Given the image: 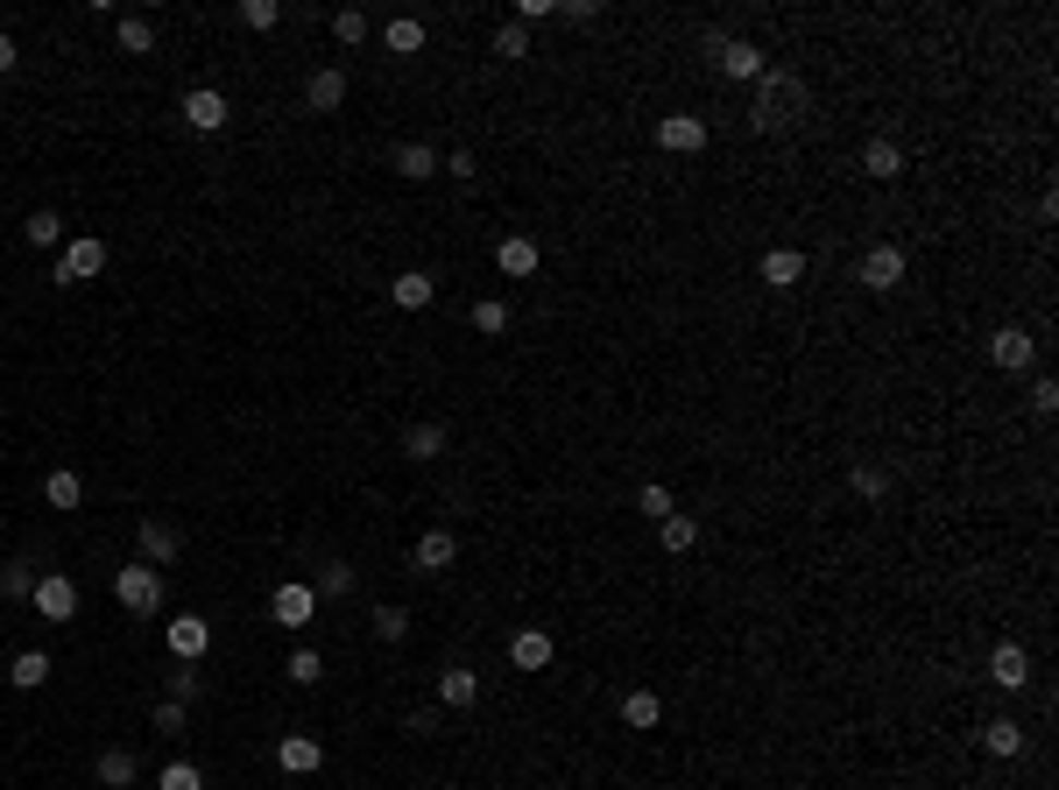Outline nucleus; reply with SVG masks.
<instances>
[{
  "instance_id": "f257e3e1",
  "label": "nucleus",
  "mask_w": 1059,
  "mask_h": 790,
  "mask_svg": "<svg viewBox=\"0 0 1059 790\" xmlns=\"http://www.w3.org/2000/svg\"><path fill=\"white\" fill-rule=\"evenodd\" d=\"M798 113H805V85H798L784 64H763V78H756V99H749V121L763 127V134H778V127H792Z\"/></svg>"
},
{
  "instance_id": "f03ea898",
  "label": "nucleus",
  "mask_w": 1059,
  "mask_h": 790,
  "mask_svg": "<svg viewBox=\"0 0 1059 790\" xmlns=\"http://www.w3.org/2000/svg\"><path fill=\"white\" fill-rule=\"evenodd\" d=\"M113 600H121L128 615H156L163 607V572L156 564H121V572H113Z\"/></svg>"
},
{
  "instance_id": "7ed1b4c3",
  "label": "nucleus",
  "mask_w": 1059,
  "mask_h": 790,
  "mask_svg": "<svg viewBox=\"0 0 1059 790\" xmlns=\"http://www.w3.org/2000/svg\"><path fill=\"white\" fill-rule=\"evenodd\" d=\"M707 50H713V64H721V78H742V85H756V78H763V50H756V42H742V36H721V28H707Z\"/></svg>"
},
{
  "instance_id": "20e7f679",
  "label": "nucleus",
  "mask_w": 1059,
  "mask_h": 790,
  "mask_svg": "<svg viewBox=\"0 0 1059 790\" xmlns=\"http://www.w3.org/2000/svg\"><path fill=\"white\" fill-rule=\"evenodd\" d=\"M107 276V241H93V233H79V241H64V262H57V282H93Z\"/></svg>"
},
{
  "instance_id": "39448f33",
  "label": "nucleus",
  "mask_w": 1059,
  "mask_h": 790,
  "mask_svg": "<svg viewBox=\"0 0 1059 790\" xmlns=\"http://www.w3.org/2000/svg\"><path fill=\"white\" fill-rule=\"evenodd\" d=\"M28 600H36L43 621H71V615H79V586H71L64 572H36V593H28Z\"/></svg>"
},
{
  "instance_id": "423d86ee",
  "label": "nucleus",
  "mask_w": 1059,
  "mask_h": 790,
  "mask_svg": "<svg viewBox=\"0 0 1059 790\" xmlns=\"http://www.w3.org/2000/svg\"><path fill=\"white\" fill-rule=\"evenodd\" d=\"M268 615H276L282 629H311V615H318V593L297 586V579H282V586L268 593Z\"/></svg>"
},
{
  "instance_id": "0eeeda50",
  "label": "nucleus",
  "mask_w": 1059,
  "mask_h": 790,
  "mask_svg": "<svg viewBox=\"0 0 1059 790\" xmlns=\"http://www.w3.org/2000/svg\"><path fill=\"white\" fill-rule=\"evenodd\" d=\"M898 282H904V247L876 241L869 255H862V290H898Z\"/></svg>"
},
{
  "instance_id": "6e6552de",
  "label": "nucleus",
  "mask_w": 1059,
  "mask_h": 790,
  "mask_svg": "<svg viewBox=\"0 0 1059 790\" xmlns=\"http://www.w3.org/2000/svg\"><path fill=\"white\" fill-rule=\"evenodd\" d=\"M658 148H671V156H699V148H707V121H699V113H664V121H658Z\"/></svg>"
},
{
  "instance_id": "1a4fd4ad",
  "label": "nucleus",
  "mask_w": 1059,
  "mask_h": 790,
  "mask_svg": "<svg viewBox=\"0 0 1059 790\" xmlns=\"http://www.w3.org/2000/svg\"><path fill=\"white\" fill-rule=\"evenodd\" d=\"M184 127L219 134V127H227V93H219V85H198V93H184Z\"/></svg>"
},
{
  "instance_id": "9d476101",
  "label": "nucleus",
  "mask_w": 1059,
  "mask_h": 790,
  "mask_svg": "<svg viewBox=\"0 0 1059 790\" xmlns=\"http://www.w3.org/2000/svg\"><path fill=\"white\" fill-rule=\"evenodd\" d=\"M1032 332H1018V325H1003V332H989V361L1003 367V375H1018V367H1032Z\"/></svg>"
},
{
  "instance_id": "9b49d317",
  "label": "nucleus",
  "mask_w": 1059,
  "mask_h": 790,
  "mask_svg": "<svg viewBox=\"0 0 1059 790\" xmlns=\"http://www.w3.org/2000/svg\"><path fill=\"white\" fill-rule=\"evenodd\" d=\"M205 649H213V629H205L198 615H177V621H170V657H177V664H198Z\"/></svg>"
},
{
  "instance_id": "f8f14e48",
  "label": "nucleus",
  "mask_w": 1059,
  "mask_h": 790,
  "mask_svg": "<svg viewBox=\"0 0 1059 790\" xmlns=\"http://www.w3.org/2000/svg\"><path fill=\"white\" fill-rule=\"evenodd\" d=\"M989 684H1003V692H1024V684H1032V657H1024L1018 643H996V657H989Z\"/></svg>"
},
{
  "instance_id": "ddd939ff",
  "label": "nucleus",
  "mask_w": 1059,
  "mask_h": 790,
  "mask_svg": "<svg viewBox=\"0 0 1059 790\" xmlns=\"http://www.w3.org/2000/svg\"><path fill=\"white\" fill-rule=\"evenodd\" d=\"M339 99H347V71H339V64L311 71V85H304V107H311V113H339Z\"/></svg>"
},
{
  "instance_id": "4468645a",
  "label": "nucleus",
  "mask_w": 1059,
  "mask_h": 790,
  "mask_svg": "<svg viewBox=\"0 0 1059 790\" xmlns=\"http://www.w3.org/2000/svg\"><path fill=\"white\" fill-rule=\"evenodd\" d=\"M318 763H325V749H318L311 734H282V741H276V769H290V777H311Z\"/></svg>"
},
{
  "instance_id": "2eb2a0df",
  "label": "nucleus",
  "mask_w": 1059,
  "mask_h": 790,
  "mask_svg": "<svg viewBox=\"0 0 1059 790\" xmlns=\"http://www.w3.org/2000/svg\"><path fill=\"white\" fill-rule=\"evenodd\" d=\"M495 268H502V276H537V241H530V233H502V241H495Z\"/></svg>"
},
{
  "instance_id": "dca6fc26",
  "label": "nucleus",
  "mask_w": 1059,
  "mask_h": 790,
  "mask_svg": "<svg viewBox=\"0 0 1059 790\" xmlns=\"http://www.w3.org/2000/svg\"><path fill=\"white\" fill-rule=\"evenodd\" d=\"M862 177H876V184H890V177H904V148L890 142V134H876V142L862 148Z\"/></svg>"
},
{
  "instance_id": "f3484780",
  "label": "nucleus",
  "mask_w": 1059,
  "mask_h": 790,
  "mask_svg": "<svg viewBox=\"0 0 1059 790\" xmlns=\"http://www.w3.org/2000/svg\"><path fill=\"white\" fill-rule=\"evenodd\" d=\"M177 550H184V536L163 523V515H142V558H148V564H170Z\"/></svg>"
},
{
  "instance_id": "a211bd4d",
  "label": "nucleus",
  "mask_w": 1059,
  "mask_h": 790,
  "mask_svg": "<svg viewBox=\"0 0 1059 790\" xmlns=\"http://www.w3.org/2000/svg\"><path fill=\"white\" fill-rule=\"evenodd\" d=\"M453 558H459L453 530H424V536H417V572H453Z\"/></svg>"
},
{
  "instance_id": "6ab92c4d",
  "label": "nucleus",
  "mask_w": 1059,
  "mask_h": 790,
  "mask_svg": "<svg viewBox=\"0 0 1059 790\" xmlns=\"http://www.w3.org/2000/svg\"><path fill=\"white\" fill-rule=\"evenodd\" d=\"M473 698H481V678H473V670H467V664H453V670H445V678H438V706H453V713H467V706H473Z\"/></svg>"
},
{
  "instance_id": "aec40b11",
  "label": "nucleus",
  "mask_w": 1059,
  "mask_h": 790,
  "mask_svg": "<svg viewBox=\"0 0 1059 790\" xmlns=\"http://www.w3.org/2000/svg\"><path fill=\"white\" fill-rule=\"evenodd\" d=\"M509 664H516V670H544V664H551V635H544V629H516V635H509Z\"/></svg>"
},
{
  "instance_id": "412c9836",
  "label": "nucleus",
  "mask_w": 1059,
  "mask_h": 790,
  "mask_svg": "<svg viewBox=\"0 0 1059 790\" xmlns=\"http://www.w3.org/2000/svg\"><path fill=\"white\" fill-rule=\"evenodd\" d=\"M389 296H396V311H424L431 296H438V282H431L424 268H402V276L389 282Z\"/></svg>"
},
{
  "instance_id": "4be33fe9",
  "label": "nucleus",
  "mask_w": 1059,
  "mask_h": 790,
  "mask_svg": "<svg viewBox=\"0 0 1059 790\" xmlns=\"http://www.w3.org/2000/svg\"><path fill=\"white\" fill-rule=\"evenodd\" d=\"M382 42H389V57H417L424 50V22H417V14H389V22H382Z\"/></svg>"
},
{
  "instance_id": "5701e85b",
  "label": "nucleus",
  "mask_w": 1059,
  "mask_h": 790,
  "mask_svg": "<svg viewBox=\"0 0 1059 790\" xmlns=\"http://www.w3.org/2000/svg\"><path fill=\"white\" fill-rule=\"evenodd\" d=\"M763 282H770V290L805 282V255H798V247H770V255H763Z\"/></svg>"
},
{
  "instance_id": "b1692460",
  "label": "nucleus",
  "mask_w": 1059,
  "mask_h": 790,
  "mask_svg": "<svg viewBox=\"0 0 1059 790\" xmlns=\"http://www.w3.org/2000/svg\"><path fill=\"white\" fill-rule=\"evenodd\" d=\"M396 177H410V184L438 177V148H431V142H402L396 148Z\"/></svg>"
},
{
  "instance_id": "393cba45",
  "label": "nucleus",
  "mask_w": 1059,
  "mask_h": 790,
  "mask_svg": "<svg viewBox=\"0 0 1059 790\" xmlns=\"http://www.w3.org/2000/svg\"><path fill=\"white\" fill-rule=\"evenodd\" d=\"M438 452H445V424H410V430H402V459H417V466H431Z\"/></svg>"
},
{
  "instance_id": "a878e982",
  "label": "nucleus",
  "mask_w": 1059,
  "mask_h": 790,
  "mask_svg": "<svg viewBox=\"0 0 1059 790\" xmlns=\"http://www.w3.org/2000/svg\"><path fill=\"white\" fill-rule=\"evenodd\" d=\"M8 684L14 692H43V684H50V657H43V649H22V657L8 664Z\"/></svg>"
},
{
  "instance_id": "bb28decb",
  "label": "nucleus",
  "mask_w": 1059,
  "mask_h": 790,
  "mask_svg": "<svg viewBox=\"0 0 1059 790\" xmlns=\"http://www.w3.org/2000/svg\"><path fill=\"white\" fill-rule=\"evenodd\" d=\"M93 777L107 783V790H128L134 777H142V763H134L128 749H107V755H99V763H93Z\"/></svg>"
},
{
  "instance_id": "cd10ccee",
  "label": "nucleus",
  "mask_w": 1059,
  "mask_h": 790,
  "mask_svg": "<svg viewBox=\"0 0 1059 790\" xmlns=\"http://www.w3.org/2000/svg\"><path fill=\"white\" fill-rule=\"evenodd\" d=\"M43 501H50V509H79V501H85V481L71 466H57L50 481H43Z\"/></svg>"
},
{
  "instance_id": "c85d7f7f",
  "label": "nucleus",
  "mask_w": 1059,
  "mask_h": 790,
  "mask_svg": "<svg viewBox=\"0 0 1059 790\" xmlns=\"http://www.w3.org/2000/svg\"><path fill=\"white\" fill-rule=\"evenodd\" d=\"M622 720L636 727V734H650V727L664 720V706H658V692H622Z\"/></svg>"
},
{
  "instance_id": "c756f323",
  "label": "nucleus",
  "mask_w": 1059,
  "mask_h": 790,
  "mask_svg": "<svg viewBox=\"0 0 1059 790\" xmlns=\"http://www.w3.org/2000/svg\"><path fill=\"white\" fill-rule=\"evenodd\" d=\"M113 42H121L128 57H148V50H156V28H148L142 14H121V22H113Z\"/></svg>"
},
{
  "instance_id": "7c9ffc66",
  "label": "nucleus",
  "mask_w": 1059,
  "mask_h": 790,
  "mask_svg": "<svg viewBox=\"0 0 1059 790\" xmlns=\"http://www.w3.org/2000/svg\"><path fill=\"white\" fill-rule=\"evenodd\" d=\"M22 241H28V247H57V241H64V219H57L50 205H43V212H28V219H22Z\"/></svg>"
},
{
  "instance_id": "2f4dec72",
  "label": "nucleus",
  "mask_w": 1059,
  "mask_h": 790,
  "mask_svg": "<svg viewBox=\"0 0 1059 790\" xmlns=\"http://www.w3.org/2000/svg\"><path fill=\"white\" fill-rule=\"evenodd\" d=\"M982 749L989 755H1024V727L1018 720H989L982 727Z\"/></svg>"
},
{
  "instance_id": "473e14b6",
  "label": "nucleus",
  "mask_w": 1059,
  "mask_h": 790,
  "mask_svg": "<svg viewBox=\"0 0 1059 790\" xmlns=\"http://www.w3.org/2000/svg\"><path fill=\"white\" fill-rule=\"evenodd\" d=\"M658 536H664V550H671V558H685V550L699 544V523H693V515H664V523H658Z\"/></svg>"
},
{
  "instance_id": "72a5a7b5",
  "label": "nucleus",
  "mask_w": 1059,
  "mask_h": 790,
  "mask_svg": "<svg viewBox=\"0 0 1059 790\" xmlns=\"http://www.w3.org/2000/svg\"><path fill=\"white\" fill-rule=\"evenodd\" d=\"M473 332H509V304H502V296H481V304H473Z\"/></svg>"
},
{
  "instance_id": "f704fd0d",
  "label": "nucleus",
  "mask_w": 1059,
  "mask_h": 790,
  "mask_svg": "<svg viewBox=\"0 0 1059 790\" xmlns=\"http://www.w3.org/2000/svg\"><path fill=\"white\" fill-rule=\"evenodd\" d=\"M847 487H855L862 501H883L890 495V473L883 466H855V473H847Z\"/></svg>"
},
{
  "instance_id": "c9c22d12",
  "label": "nucleus",
  "mask_w": 1059,
  "mask_h": 790,
  "mask_svg": "<svg viewBox=\"0 0 1059 790\" xmlns=\"http://www.w3.org/2000/svg\"><path fill=\"white\" fill-rule=\"evenodd\" d=\"M375 643H402V635H410V615H402V607H375Z\"/></svg>"
},
{
  "instance_id": "e433bc0d",
  "label": "nucleus",
  "mask_w": 1059,
  "mask_h": 790,
  "mask_svg": "<svg viewBox=\"0 0 1059 790\" xmlns=\"http://www.w3.org/2000/svg\"><path fill=\"white\" fill-rule=\"evenodd\" d=\"M495 57H509V64H516V57H530V28L524 22H502L495 28Z\"/></svg>"
},
{
  "instance_id": "4c0bfd02",
  "label": "nucleus",
  "mask_w": 1059,
  "mask_h": 790,
  "mask_svg": "<svg viewBox=\"0 0 1059 790\" xmlns=\"http://www.w3.org/2000/svg\"><path fill=\"white\" fill-rule=\"evenodd\" d=\"M0 593H8V600H28V593H36V564H0Z\"/></svg>"
},
{
  "instance_id": "58836bf2",
  "label": "nucleus",
  "mask_w": 1059,
  "mask_h": 790,
  "mask_svg": "<svg viewBox=\"0 0 1059 790\" xmlns=\"http://www.w3.org/2000/svg\"><path fill=\"white\" fill-rule=\"evenodd\" d=\"M636 509H643L650 523H664V515H678V501H671V487H658V481H650L643 495H636Z\"/></svg>"
},
{
  "instance_id": "ea45409f",
  "label": "nucleus",
  "mask_w": 1059,
  "mask_h": 790,
  "mask_svg": "<svg viewBox=\"0 0 1059 790\" xmlns=\"http://www.w3.org/2000/svg\"><path fill=\"white\" fill-rule=\"evenodd\" d=\"M282 678H290V684H318V678H325V657H318V649H297Z\"/></svg>"
},
{
  "instance_id": "a19ab883",
  "label": "nucleus",
  "mask_w": 1059,
  "mask_h": 790,
  "mask_svg": "<svg viewBox=\"0 0 1059 790\" xmlns=\"http://www.w3.org/2000/svg\"><path fill=\"white\" fill-rule=\"evenodd\" d=\"M333 36H339V42L353 50V42L368 36V14H361V8H339V14H333Z\"/></svg>"
},
{
  "instance_id": "79ce46f5",
  "label": "nucleus",
  "mask_w": 1059,
  "mask_h": 790,
  "mask_svg": "<svg viewBox=\"0 0 1059 790\" xmlns=\"http://www.w3.org/2000/svg\"><path fill=\"white\" fill-rule=\"evenodd\" d=\"M156 790H205V777H198L191 763H170V769L156 777Z\"/></svg>"
},
{
  "instance_id": "37998d69",
  "label": "nucleus",
  "mask_w": 1059,
  "mask_h": 790,
  "mask_svg": "<svg viewBox=\"0 0 1059 790\" xmlns=\"http://www.w3.org/2000/svg\"><path fill=\"white\" fill-rule=\"evenodd\" d=\"M241 22H248V28H276L282 8H276V0H241Z\"/></svg>"
},
{
  "instance_id": "c03bdc74",
  "label": "nucleus",
  "mask_w": 1059,
  "mask_h": 790,
  "mask_svg": "<svg viewBox=\"0 0 1059 790\" xmlns=\"http://www.w3.org/2000/svg\"><path fill=\"white\" fill-rule=\"evenodd\" d=\"M311 593H353V564H325Z\"/></svg>"
},
{
  "instance_id": "a18cd8bd",
  "label": "nucleus",
  "mask_w": 1059,
  "mask_h": 790,
  "mask_svg": "<svg viewBox=\"0 0 1059 790\" xmlns=\"http://www.w3.org/2000/svg\"><path fill=\"white\" fill-rule=\"evenodd\" d=\"M1032 410H1038V416H1052V410H1059V381H1052V375H1038V389H1032Z\"/></svg>"
},
{
  "instance_id": "49530a36",
  "label": "nucleus",
  "mask_w": 1059,
  "mask_h": 790,
  "mask_svg": "<svg viewBox=\"0 0 1059 790\" xmlns=\"http://www.w3.org/2000/svg\"><path fill=\"white\" fill-rule=\"evenodd\" d=\"M156 727H163V734H177V727H184V698H163V706H156Z\"/></svg>"
},
{
  "instance_id": "de8ad7c7",
  "label": "nucleus",
  "mask_w": 1059,
  "mask_h": 790,
  "mask_svg": "<svg viewBox=\"0 0 1059 790\" xmlns=\"http://www.w3.org/2000/svg\"><path fill=\"white\" fill-rule=\"evenodd\" d=\"M551 8H558L565 22H593V14H601V8H593V0H551Z\"/></svg>"
},
{
  "instance_id": "09e8293b",
  "label": "nucleus",
  "mask_w": 1059,
  "mask_h": 790,
  "mask_svg": "<svg viewBox=\"0 0 1059 790\" xmlns=\"http://www.w3.org/2000/svg\"><path fill=\"white\" fill-rule=\"evenodd\" d=\"M438 170H453V177H473V156H467V148H453V156H438Z\"/></svg>"
},
{
  "instance_id": "8fccbe9b",
  "label": "nucleus",
  "mask_w": 1059,
  "mask_h": 790,
  "mask_svg": "<svg viewBox=\"0 0 1059 790\" xmlns=\"http://www.w3.org/2000/svg\"><path fill=\"white\" fill-rule=\"evenodd\" d=\"M8 71H14V36L0 28V78H8Z\"/></svg>"
}]
</instances>
